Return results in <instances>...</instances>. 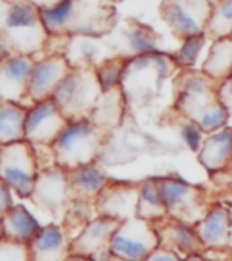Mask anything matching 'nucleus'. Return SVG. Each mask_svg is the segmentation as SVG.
Listing matches in <instances>:
<instances>
[{
    "mask_svg": "<svg viewBox=\"0 0 232 261\" xmlns=\"http://www.w3.org/2000/svg\"><path fill=\"white\" fill-rule=\"evenodd\" d=\"M218 84L201 71L184 67L172 80V109L203 135L228 125V114L218 98Z\"/></svg>",
    "mask_w": 232,
    "mask_h": 261,
    "instance_id": "obj_1",
    "label": "nucleus"
},
{
    "mask_svg": "<svg viewBox=\"0 0 232 261\" xmlns=\"http://www.w3.org/2000/svg\"><path fill=\"white\" fill-rule=\"evenodd\" d=\"M47 35H93L104 37L114 28L116 8L94 6L86 0H58L38 8Z\"/></svg>",
    "mask_w": 232,
    "mask_h": 261,
    "instance_id": "obj_2",
    "label": "nucleus"
},
{
    "mask_svg": "<svg viewBox=\"0 0 232 261\" xmlns=\"http://www.w3.org/2000/svg\"><path fill=\"white\" fill-rule=\"evenodd\" d=\"M179 69L182 67L174 57H169L162 51L129 58L120 80L127 109H140L151 103L162 93L163 84L167 80H174Z\"/></svg>",
    "mask_w": 232,
    "mask_h": 261,
    "instance_id": "obj_3",
    "label": "nucleus"
},
{
    "mask_svg": "<svg viewBox=\"0 0 232 261\" xmlns=\"http://www.w3.org/2000/svg\"><path fill=\"white\" fill-rule=\"evenodd\" d=\"M109 138V133L91 123L87 118L67 120L60 135L51 143L57 165L65 171H71L80 165L96 162Z\"/></svg>",
    "mask_w": 232,
    "mask_h": 261,
    "instance_id": "obj_4",
    "label": "nucleus"
},
{
    "mask_svg": "<svg viewBox=\"0 0 232 261\" xmlns=\"http://www.w3.org/2000/svg\"><path fill=\"white\" fill-rule=\"evenodd\" d=\"M47 37L37 4H33L31 0H18L9 4L4 25L0 29V40L6 44L9 53L37 58Z\"/></svg>",
    "mask_w": 232,
    "mask_h": 261,
    "instance_id": "obj_5",
    "label": "nucleus"
},
{
    "mask_svg": "<svg viewBox=\"0 0 232 261\" xmlns=\"http://www.w3.org/2000/svg\"><path fill=\"white\" fill-rule=\"evenodd\" d=\"M160 196L167 216L194 227L212 205V198L205 187L192 185L178 176L156 178Z\"/></svg>",
    "mask_w": 232,
    "mask_h": 261,
    "instance_id": "obj_6",
    "label": "nucleus"
},
{
    "mask_svg": "<svg viewBox=\"0 0 232 261\" xmlns=\"http://www.w3.org/2000/svg\"><path fill=\"white\" fill-rule=\"evenodd\" d=\"M100 93L102 87L98 84L94 69L71 67L55 89L51 100L67 120H84L89 118V113Z\"/></svg>",
    "mask_w": 232,
    "mask_h": 261,
    "instance_id": "obj_7",
    "label": "nucleus"
},
{
    "mask_svg": "<svg viewBox=\"0 0 232 261\" xmlns=\"http://www.w3.org/2000/svg\"><path fill=\"white\" fill-rule=\"evenodd\" d=\"M38 174L31 143L25 140L0 145V178L13 194L29 198Z\"/></svg>",
    "mask_w": 232,
    "mask_h": 261,
    "instance_id": "obj_8",
    "label": "nucleus"
},
{
    "mask_svg": "<svg viewBox=\"0 0 232 261\" xmlns=\"http://www.w3.org/2000/svg\"><path fill=\"white\" fill-rule=\"evenodd\" d=\"M154 247H158L154 225L152 221L138 216L120 221L109 241V252L113 259H147Z\"/></svg>",
    "mask_w": 232,
    "mask_h": 261,
    "instance_id": "obj_9",
    "label": "nucleus"
},
{
    "mask_svg": "<svg viewBox=\"0 0 232 261\" xmlns=\"http://www.w3.org/2000/svg\"><path fill=\"white\" fill-rule=\"evenodd\" d=\"M104 38L113 57L125 58V60L160 51V42H162L154 29L136 18H125L122 22L116 20L114 28L107 35H104Z\"/></svg>",
    "mask_w": 232,
    "mask_h": 261,
    "instance_id": "obj_10",
    "label": "nucleus"
},
{
    "mask_svg": "<svg viewBox=\"0 0 232 261\" xmlns=\"http://www.w3.org/2000/svg\"><path fill=\"white\" fill-rule=\"evenodd\" d=\"M211 9V0H163L160 4V16L172 35L184 40L205 31Z\"/></svg>",
    "mask_w": 232,
    "mask_h": 261,
    "instance_id": "obj_11",
    "label": "nucleus"
},
{
    "mask_svg": "<svg viewBox=\"0 0 232 261\" xmlns=\"http://www.w3.org/2000/svg\"><path fill=\"white\" fill-rule=\"evenodd\" d=\"M29 198L42 211L49 212L57 218H62L67 205L71 203L67 171L62 169L60 165L38 171Z\"/></svg>",
    "mask_w": 232,
    "mask_h": 261,
    "instance_id": "obj_12",
    "label": "nucleus"
},
{
    "mask_svg": "<svg viewBox=\"0 0 232 261\" xmlns=\"http://www.w3.org/2000/svg\"><path fill=\"white\" fill-rule=\"evenodd\" d=\"M120 221L107 216H94L80 232L69 241L67 257H91V259H113L109 241Z\"/></svg>",
    "mask_w": 232,
    "mask_h": 261,
    "instance_id": "obj_13",
    "label": "nucleus"
},
{
    "mask_svg": "<svg viewBox=\"0 0 232 261\" xmlns=\"http://www.w3.org/2000/svg\"><path fill=\"white\" fill-rule=\"evenodd\" d=\"M65 123L67 118L51 98L33 102L25 111L24 140L29 143H53Z\"/></svg>",
    "mask_w": 232,
    "mask_h": 261,
    "instance_id": "obj_14",
    "label": "nucleus"
},
{
    "mask_svg": "<svg viewBox=\"0 0 232 261\" xmlns=\"http://www.w3.org/2000/svg\"><path fill=\"white\" fill-rule=\"evenodd\" d=\"M138 205V184L135 181H116L111 179L94 198V211L98 216H107L113 220H129L136 216Z\"/></svg>",
    "mask_w": 232,
    "mask_h": 261,
    "instance_id": "obj_15",
    "label": "nucleus"
},
{
    "mask_svg": "<svg viewBox=\"0 0 232 261\" xmlns=\"http://www.w3.org/2000/svg\"><path fill=\"white\" fill-rule=\"evenodd\" d=\"M69 69V64L65 62L62 55H40V57L33 58V67L28 84L29 102L33 103L53 96L55 89L64 80Z\"/></svg>",
    "mask_w": 232,
    "mask_h": 261,
    "instance_id": "obj_16",
    "label": "nucleus"
},
{
    "mask_svg": "<svg viewBox=\"0 0 232 261\" xmlns=\"http://www.w3.org/2000/svg\"><path fill=\"white\" fill-rule=\"evenodd\" d=\"M33 67V57L9 55L0 58V100L16 102L29 107L28 98L29 74Z\"/></svg>",
    "mask_w": 232,
    "mask_h": 261,
    "instance_id": "obj_17",
    "label": "nucleus"
},
{
    "mask_svg": "<svg viewBox=\"0 0 232 261\" xmlns=\"http://www.w3.org/2000/svg\"><path fill=\"white\" fill-rule=\"evenodd\" d=\"M154 230L158 234V245H163L167 249H172L182 257H201L203 245L196 234L194 227L184 221H178L171 216L160 218L152 221Z\"/></svg>",
    "mask_w": 232,
    "mask_h": 261,
    "instance_id": "obj_18",
    "label": "nucleus"
},
{
    "mask_svg": "<svg viewBox=\"0 0 232 261\" xmlns=\"http://www.w3.org/2000/svg\"><path fill=\"white\" fill-rule=\"evenodd\" d=\"M62 57L69 64V67L82 69H94L100 62L113 57L109 45L104 37L93 35H69L65 42Z\"/></svg>",
    "mask_w": 232,
    "mask_h": 261,
    "instance_id": "obj_19",
    "label": "nucleus"
},
{
    "mask_svg": "<svg viewBox=\"0 0 232 261\" xmlns=\"http://www.w3.org/2000/svg\"><path fill=\"white\" fill-rule=\"evenodd\" d=\"M194 230L205 249H228L230 232V207L212 201L205 216L194 225Z\"/></svg>",
    "mask_w": 232,
    "mask_h": 261,
    "instance_id": "obj_20",
    "label": "nucleus"
},
{
    "mask_svg": "<svg viewBox=\"0 0 232 261\" xmlns=\"http://www.w3.org/2000/svg\"><path fill=\"white\" fill-rule=\"evenodd\" d=\"M127 113V103L123 91L120 86H114L111 89H104L100 96L96 98L93 109L89 113V122L100 127L102 130L113 135L114 130L122 125Z\"/></svg>",
    "mask_w": 232,
    "mask_h": 261,
    "instance_id": "obj_21",
    "label": "nucleus"
},
{
    "mask_svg": "<svg viewBox=\"0 0 232 261\" xmlns=\"http://www.w3.org/2000/svg\"><path fill=\"white\" fill-rule=\"evenodd\" d=\"M232 152V125H225L203 136L198 147V162L207 169V172H216L227 169Z\"/></svg>",
    "mask_w": 232,
    "mask_h": 261,
    "instance_id": "obj_22",
    "label": "nucleus"
},
{
    "mask_svg": "<svg viewBox=\"0 0 232 261\" xmlns=\"http://www.w3.org/2000/svg\"><path fill=\"white\" fill-rule=\"evenodd\" d=\"M69 256V238L62 225H45L29 243V259L58 261Z\"/></svg>",
    "mask_w": 232,
    "mask_h": 261,
    "instance_id": "obj_23",
    "label": "nucleus"
},
{
    "mask_svg": "<svg viewBox=\"0 0 232 261\" xmlns=\"http://www.w3.org/2000/svg\"><path fill=\"white\" fill-rule=\"evenodd\" d=\"M67 181H69L71 200L94 201L98 192L109 181V176L93 162L67 171Z\"/></svg>",
    "mask_w": 232,
    "mask_h": 261,
    "instance_id": "obj_24",
    "label": "nucleus"
},
{
    "mask_svg": "<svg viewBox=\"0 0 232 261\" xmlns=\"http://www.w3.org/2000/svg\"><path fill=\"white\" fill-rule=\"evenodd\" d=\"M0 227H2V238L29 245L42 225L24 205H11L0 216Z\"/></svg>",
    "mask_w": 232,
    "mask_h": 261,
    "instance_id": "obj_25",
    "label": "nucleus"
},
{
    "mask_svg": "<svg viewBox=\"0 0 232 261\" xmlns=\"http://www.w3.org/2000/svg\"><path fill=\"white\" fill-rule=\"evenodd\" d=\"M211 42V49L200 71L211 76L212 80L221 82L232 73V37L214 38Z\"/></svg>",
    "mask_w": 232,
    "mask_h": 261,
    "instance_id": "obj_26",
    "label": "nucleus"
},
{
    "mask_svg": "<svg viewBox=\"0 0 232 261\" xmlns=\"http://www.w3.org/2000/svg\"><path fill=\"white\" fill-rule=\"evenodd\" d=\"M28 107L0 100V145L24 140V120Z\"/></svg>",
    "mask_w": 232,
    "mask_h": 261,
    "instance_id": "obj_27",
    "label": "nucleus"
},
{
    "mask_svg": "<svg viewBox=\"0 0 232 261\" xmlns=\"http://www.w3.org/2000/svg\"><path fill=\"white\" fill-rule=\"evenodd\" d=\"M167 214L165 205L160 196L156 178H147L138 181V205H136V216L143 220L154 221Z\"/></svg>",
    "mask_w": 232,
    "mask_h": 261,
    "instance_id": "obj_28",
    "label": "nucleus"
},
{
    "mask_svg": "<svg viewBox=\"0 0 232 261\" xmlns=\"http://www.w3.org/2000/svg\"><path fill=\"white\" fill-rule=\"evenodd\" d=\"M94 216H98L94 211V201L87 200H71V203L65 208L64 216H62V227L69 241L86 227Z\"/></svg>",
    "mask_w": 232,
    "mask_h": 261,
    "instance_id": "obj_29",
    "label": "nucleus"
},
{
    "mask_svg": "<svg viewBox=\"0 0 232 261\" xmlns=\"http://www.w3.org/2000/svg\"><path fill=\"white\" fill-rule=\"evenodd\" d=\"M232 31V0H214L211 16L205 25V35L209 40L221 37H230Z\"/></svg>",
    "mask_w": 232,
    "mask_h": 261,
    "instance_id": "obj_30",
    "label": "nucleus"
},
{
    "mask_svg": "<svg viewBox=\"0 0 232 261\" xmlns=\"http://www.w3.org/2000/svg\"><path fill=\"white\" fill-rule=\"evenodd\" d=\"M207 42H209V38L205 33H198V35L184 38L174 57V60L178 62L179 67H184V69H194L196 62L200 58L201 49H203V45L207 44Z\"/></svg>",
    "mask_w": 232,
    "mask_h": 261,
    "instance_id": "obj_31",
    "label": "nucleus"
},
{
    "mask_svg": "<svg viewBox=\"0 0 232 261\" xmlns=\"http://www.w3.org/2000/svg\"><path fill=\"white\" fill-rule=\"evenodd\" d=\"M125 58L120 57H109L104 62L94 67V73H96L98 84L104 89H111L114 86H120V80H122L123 67H125Z\"/></svg>",
    "mask_w": 232,
    "mask_h": 261,
    "instance_id": "obj_32",
    "label": "nucleus"
},
{
    "mask_svg": "<svg viewBox=\"0 0 232 261\" xmlns=\"http://www.w3.org/2000/svg\"><path fill=\"white\" fill-rule=\"evenodd\" d=\"M207 191L212 201H221L232 207V169L211 172V187Z\"/></svg>",
    "mask_w": 232,
    "mask_h": 261,
    "instance_id": "obj_33",
    "label": "nucleus"
},
{
    "mask_svg": "<svg viewBox=\"0 0 232 261\" xmlns=\"http://www.w3.org/2000/svg\"><path fill=\"white\" fill-rule=\"evenodd\" d=\"M29 259V245L20 241L0 238V261H22Z\"/></svg>",
    "mask_w": 232,
    "mask_h": 261,
    "instance_id": "obj_34",
    "label": "nucleus"
},
{
    "mask_svg": "<svg viewBox=\"0 0 232 261\" xmlns=\"http://www.w3.org/2000/svg\"><path fill=\"white\" fill-rule=\"evenodd\" d=\"M176 125H178L179 133L184 136V142L191 147V151H194V152L198 151V147H200L201 140H203V136H205L203 133H201L191 120L184 118V116H179V114H176Z\"/></svg>",
    "mask_w": 232,
    "mask_h": 261,
    "instance_id": "obj_35",
    "label": "nucleus"
},
{
    "mask_svg": "<svg viewBox=\"0 0 232 261\" xmlns=\"http://www.w3.org/2000/svg\"><path fill=\"white\" fill-rule=\"evenodd\" d=\"M33 154H35V162H37L38 171L55 167L57 160H55L53 145L51 143H31Z\"/></svg>",
    "mask_w": 232,
    "mask_h": 261,
    "instance_id": "obj_36",
    "label": "nucleus"
},
{
    "mask_svg": "<svg viewBox=\"0 0 232 261\" xmlns=\"http://www.w3.org/2000/svg\"><path fill=\"white\" fill-rule=\"evenodd\" d=\"M218 98L228 114V125H232V73L218 84Z\"/></svg>",
    "mask_w": 232,
    "mask_h": 261,
    "instance_id": "obj_37",
    "label": "nucleus"
},
{
    "mask_svg": "<svg viewBox=\"0 0 232 261\" xmlns=\"http://www.w3.org/2000/svg\"><path fill=\"white\" fill-rule=\"evenodd\" d=\"M147 259H151V261H176V259H182V256H179L176 250L167 249V247H163V245H158V247H154L152 252L147 256Z\"/></svg>",
    "mask_w": 232,
    "mask_h": 261,
    "instance_id": "obj_38",
    "label": "nucleus"
},
{
    "mask_svg": "<svg viewBox=\"0 0 232 261\" xmlns=\"http://www.w3.org/2000/svg\"><path fill=\"white\" fill-rule=\"evenodd\" d=\"M13 205V192L0 178V216Z\"/></svg>",
    "mask_w": 232,
    "mask_h": 261,
    "instance_id": "obj_39",
    "label": "nucleus"
},
{
    "mask_svg": "<svg viewBox=\"0 0 232 261\" xmlns=\"http://www.w3.org/2000/svg\"><path fill=\"white\" fill-rule=\"evenodd\" d=\"M9 0H0V29L4 25V20H6V15H8V9H9Z\"/></svg>",
    "mask_w": 232,
    "mask_h": 261,
    "instance_id": "obj_40",
    "label": "nucleus"
},
{
    "mask_svg": "<svg viewBox=\"0 0 232 261\" xmlns=\"http://www.w3.org/2000/svg\"><path fill=\"white\" fill-rule=\"evenodd\" d=\"M89 4H94V6H106V8H114V6L118 4L120 0H86Z\"/></svg>",
    "mask_w": 232,
    "mask_h": 261,
    "instance_id": "obj_41",
    "label": "nucleus"
},
{
    "mask_svg": "<svg viewBox=\"0 0 232 261\" xmlns=\"http://www.w3.org/2000/svg\"><path fill=\"white\" fill-rule=\"evenodd\" d=\"M33 4H37L38 8H42V6H51L55 4V2H58V0H31Z\"/></svg>",
    "mask_w": 232,
    "mask_h": 261,
    "instance_id": "obj_42",
    "label": "nucleus"
},
{
    "mask_svg": "<svg viewBox=\"0 0 232 261\" xmlns=\"http://www.w3.org/2000/svg\"><path fill=\"white\" fill-rule=\"evenodd\" d=\"M228 249L232 250V207H230V232H228Z\"/></svg>",
    "mask_w": 232,
    "mask_h": 261,
    "instance_id": "obj_43",
    "label": "nucleus"
},
{
    "mask_svg": "<svg viewBox=\"0 0 232 261\" xmlns=\"http://www.w3.org/2000/svg\"><path fill=\"white\" fill-rule=\"evenodd\" d=\"M227 169H232V152H230V158H228V163H227Z\"/></svg>",
    "mask_w": 232,
    "mask_h": 261,
    "instance_id": "obj_44",
    "label": "nucleus"
},
{
    "mask_svg": "<svg viewBox=\"0 0 232 261\" xmlns=\"http://www.w3.org/2000/svg\"><path fill=\"white\" fill-rule=\"evenodd\" d=\"M0 238H2V227H0Z\"/></svg>",
    "mask_w": 232,
    "mask_h": 261,
    "instance_id": "obj_45",
    "label": "nucleus"
},
{
    "mask_svg": "<svg viewBox=\"0 0 232 261\" xmlns=\"http://www.w3.org/2000/svg\"><path fill=\"white\" fill-rule=\"evenodd\" d=\"M9 2H18V0H9Z\"/></svg>",
    "mask_w": 232,
    "mask_h": 261,
    "instance_id": "obj_46",
    "label": "nucleus"
},
{
    "mask_svg": "<svg viewBox=\"0 0 232 261\" xmlns=\"http://www.w3.org/2000/svg\"><path fill=\"white\" fill-rule=\"evenodd\" d=\"M230 37H232V31H230Z\"/></svg>",
    "mask_w": 232,
    "mask_h": 261,
    "instance_id": "obj_47",
    "label": "nucleus"
},
{
    "mask_svg": "<svg viewBox=\"0 0 232 261\" xmlns=\"http://www.w3.org/2000/svg\"><path fill=\"white\" fill-rule=\"evenodd\" d=\"M211 2H214V0H211Z\"/></svg>",
    "mask_w": 232,
    "mask_h": 261,
    "instance_id": "obj_48",
    "label": "nucleus"
}]
</instances>
